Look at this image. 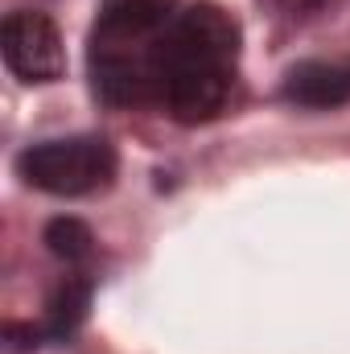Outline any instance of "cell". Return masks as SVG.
Wrapping results in <instances>:
<instances>
[{
	"label": "cell",
	"instance_id": "cell-1",
	"mask_svg": "<svg viewBox=\"0 0 350 354\" xmlns=\"http://www.w3.org/2000/svg\"><path fill=\"white\" fill-rule=\"evenodd\" d=\"M239 58V25L219 4H194L177 12L157 41L161 103L181 124L214 120L231 95V71Z\"/></svg>",
	"mask_w": 350,
	"mask_h": 354
},
{
	"label": "cell",
	"instance_id": "cell-2",
	"mask_svg": "<svg viewBox=\"0 0 350 354\" xmlns=\"http://www.w3.org/2000/svg\"><path fill=\"white\" fill-rule=\"evenodd\" d=\"M21 177L54 198H79L91 189H103L116 174V153L103 136H66L33 145L17 157Z\"/></svg>",
	"mask_w": 350,
	"mask_h": 354
},
{
	"label": "cell",
	"instance_id": "cell-3",
	"mask_svg": "<svg viewBox=\"0 0 350 354\" xmlns=\"http://www.w3.org/2000/svg\"><path fill=\"white\" fill-rule=\"evenodd\" d=\"M0 50H4V66L21 83H58L66 71V46L58 25L33 8H17L4 17Z\"/></svg>",
	"mask_w": 350,
	"mask_h": 354
},
{
	"label": "cell",
	"instance_id": "cell-4",
	"mask_svg": "<svg viewBox=\"0 0 350 354\" xmlns=\"http://www.w3.org/2000/svg\"><path fill=\"white\" fill-rule=\"evenodd\" d=\"M91 83L103 103L128 107L161 99L157 46H103L91 41Z\"/></svg>",
	"mask_w": 350,
	"mask_h": 354
},
{
	"label": "cell",
	"instance_id": "cell-5",
	"mask_svg": "<svg viewBox=\"0 0 350 354\" xmlns=\"http://www.w3.org/2000/svg\"><path fill=\"white\" fill-rule=\"evenodd\" d=\"M177 0H103L91 41L103 46H157L174 25Z\"/></svg>",
	"mask_w": 350,
	"mask_h": 354
},
{
	"label": "cell",
	"instance_id": "cell-6",
	"mask_svg": "<svg viewBox=\"0 0 350 354\" xmlns=\"http://www.w3.org/2000/svg\"><path fill=\"white\" fill-rule=\"evenodd\" d=\"M284 99L297 107H313V111L342 107L350 99V71L330 66V62H297L284 75Z\"/></svg>",
	"mask_w": 350,
	"mask_h": 354
},
{
	"label": "cell",
	"instance_id": "cell-7",
	"mask_svg": "<svg viewBox=\"0 0 350 354\" xmlns=\"http://www.w3.org/2000/svg\"><path fill=\"white\" fill-rule=\"evenodd\" d=\"M87 305H91V284L87 280H66L54 297H50V309H46V338H54V342H66L79 326H83V317H87Z\"/></svg>",
	"mask_w": 350,
	"mask_h": 354
},
{
	"label": "cell",
	"instance_id": "cell-8",
	"mask_svg": "<svg viewBox=\"0 0 350 354\" xmlns=\"http://www.w3.org/2000/svg\"><path fill=\"white\" fill-rule=\"evenodd\" d=\"M46 248L58 260H66V264H83L95 252V235H91L87 223H79V218H54L46 227Z\"/></svg>",
	"mask_w": 350,
	"mask_h": 354
},
{
	"label": "cell",
	"instance_id": "cell-9",
	"mask_svg": "<svg viewBox=\"0 0 350 354\" xmlns=\"http://www.w3.org/2000/svg\"><path fill=\"white\" fill-rule=\"evenodd\" d=\"M326 0H268V8L272 12H280V17H309V12H317Z\"/></svg>",
	"mask_w": 350,
	"mask_h": 354
}]
</instances>
